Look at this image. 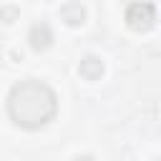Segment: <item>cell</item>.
Returning a JSON list of instances; mask_svg holds the SVG:
<instances>
[{"label":"cell","mask_w":161,"mask_h":161,"mask_svg":"<svg viewBox=\"0 0 161 161\" xmlns=\"http://www.w3.org/2000/svg\"><path fill=\"white\" fill-rule=\"evenodd\" d=\"M58 111V98L48 83L40 80H20L8 93V113L20 128H40Z\"/></svg>","instance_id":"cell-1"},{"label":"cell","mask_w":161,"mask_h":161,"mask_svg":"<svg viewBox=\"0 0 161 161\" xmlns=\"http://www.w3.org/2000/svg\"><path fill=\"white\" fill-rule=\"evenodd\" d=\"M123 18H126V25L131 30L143 33L156 23V8H153V3H131L126 8Z\"/></svg>","instance_id":"cell-2"},{"label":"cell","mask_w":161,"mask_h":161,"mask_svg":"<svg viewBox=\"0 0 161 161\" xmlns=\"http://www.w3.org/2000/svg\"><path fill=\"white\" fill-rule=\"evenodd\" d=\"M28 43H30V48L33 50H48L50 48V43H53V33H50V28H48V23H35L33 28H30V33H28Z\"/></svg>","instance_id":"cell-3"},{"label":"cell","mask_w":161,"mask_h":161,"mask_svg":"<svg viewBox=\"0 0 161 161\" xmlns=\"http://www.w3.org/2000/svg\"><path fill=\"white\" fill-rule=\"evenodd\" d=\"M78 73L86 78V80H98L103 75V60L96 58V55H86L78 65Z\"/></svg>","instance_id":"cell-4"},{"label":"cell","mask_w":161,"mask_h":161,"mask_svg":"<svg viewBox=\"0 0 161 161\" xmlns=\"http://www.w3.org/2000/svg\"><path fill=\"white\" fill-rule=\"evenodd\" d=\"M60 18H63L68 25L78 28V25H83V20H86V10H83L80 3H65V5L60 8Z\"/></svg>","instance_id":"cell-5"},{"label":"cell","mask_w":161,"mask_h":161,"mask_svg":"<svg viewBox=\"0 0 161 161\" xmlns=\"http://www.w3.org/2000/svg\"><path fill=\"white\" fill-rule=\"evenodd\" d=\"M0 15L5 18V23H10V18L15 15V10H13V8H0Z\"/></svg>","instance_id":"cell-6"},{"label":"cell","mask_w":161,"mask_h":161,"mask_svg":"<svg viewBox=\"0 0 161 161\" xmlns=\"http://www.w3.org/2000/svg\"><path fill=\"white\" fill-rule=\"evenodd\" d=\"M73 161H93V156H78V158H73Z\"/></svg>","instance_id":"cell-7"}]
</instances>
